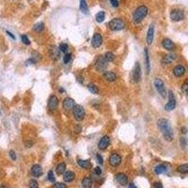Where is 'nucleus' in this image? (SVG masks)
I'll list each match as a JSON object with an SVG mask.
<instances>
[{
	"mask_svg": "<svg viewBox=\"0 0 188 188\" xmlns=\"http://www.w3.org/2000/svg\"><path fill=\"white\" fill-rule=\"evenodd\" d=\"M157 126L162 132L163 135H164L165 139L167 141H172L173 139V131L171 128L170 122H169L167 118H160L157 121Z\"/></svg>",
	"mask_w": 188,
	"mask_h": 188,
	"instance_id": "nucleus-1",
	"label": "nucleus"
},
{
	"mask_svg": "<svg viewBox=\"0 0 188 188\" xmlns=\"http://www.w3.org/2000/svg\"><path fill=\"white\" fill-rule=\"evenodd\" d=\"M148 12H149V10L146 6L144 5L139 6V7L135 10L133 14V20L135 24H139L140 22H142L143 19L148 15Z\"/></svg>",
	"mask_w": 188,
	"mask_h": 188,
	"instance_id": "nucleus-2",
	"label": "nucleus"
},
{
	"mask_svg": "<svg viewBox=\"0 0 188 188\" xmlns=\"http://www.w3.org/2000/svg\"><path fill=\"white\" fill-rule=\"evenodd\" d=\"M108 27L113 31H120L125 27V23L120 18H115V19H112L109 22Z\"/></svg>",
	"mask_w": 188,
	"mask_h": 188,
	"instance_id": "nucleus-3",
	"label": "nucleus"
},
{
	"mask_svg": "<svg viewBox=\"0 0 188 188\" xmlns=\"http://www.w3.org/2000/svg\"><path fill=\"white\" fill-rule=\"evenodd\" d=\"M154 87H155V90H157V92L160 94L163 98L167 97V90H166L165 84H164V82H163L162 79L155 78V80H154Z\"/></svg>",
	"mask_w": 188,
	"mask_h": 188,
	"instance_id": "nucleus-4",
	"label": "nucleus"
},
{
	"mask_svg": "<svg viewBox=\"0 0 188 188\" xmlns=\"http://www.w3.org/2000/svg\"><path fill=\"white\" fill-rule=\"evenodd\" d=\"M73 117L77 121H83V118L85 117V110L83 108V106L81 105H75L74 108L73 109Z\"/></svg>",
	"mask_w": 188,
	"mask_h": 188,
	"instance_id": "nucleus-5",
	"label": "nucleus"
},
{
	"mask_svg": "<svg viewBox=\"0 0 188 188\" xmlns=\"http://www.w3.org/2000/svg\"><path fill=\"white\" fill-rule=\"evenodd\" d=\"M170 19L173 22H180L184 19V10L175 9L170 11Z\"/></svg>",
	"mask_w": 188,
	"mask_h": 188,
	"instance_id": "nucleus-6",
	"label": "nucleus"
},
{
	"mask_svg": "<svg viewBox=\"0 0 188 188\" xmlns=\"http://www.w3.org/2000/svg\"><path fill=\"white\" fill-rule=\"evenodd\" d=\"M176 107V99H175L174 94L171 90L168 91V102L165 105V109L167 111H171Z\"/></svg>",
	"mask_w": 188,
	"mask_h": 188,
	"instance_id": "nucleus-7",
	"label": "nucleus"
},
{
	"mask_svg": "<svg viewBox=\"0 0 188 188\" xmlns=\"http://www.w3.org/2000/svg\"><path fill=\"white\" fill-rule=\"evenodd\" d=\"M106 67H107V61L104 59V58L101 56L95 62V69L98 72H105Z\"/></svg>",
	"mask_w": 188,
	"mask_h": 188,
	"instance_id": "nucleus-8",
	"label": "nucleus"
},
{
	"mask_svg": "<svg viewBox=\"0 0 188 188\" xmlns=\"http://www.w3.org/2000/svg\"><path fill=\"white\" fill-rule=\"evenodd\" d=\"M91 44L94 48H98L103 44V37L100 33H95L92 37Z\"/></svg>",
	"mask_w": 188,
	"mask_h": 188,
	"instance_id": "nucleus-9",
	"label": "nucleus"
},
{
	"mask_svg": "<svg viewBox=\"0 0 188 188\" xmlns=\"http://www.w3.org/2000/svg\"><path fill=\"white\" fill-rule=\"evenodd\" d=\"M121 163V157L118 153H112L109 157V164L112 167H118Z\"/></svg>",
	"mask_w": 188,
	"mask_h": 188,
	"instance_id": "nucleus-10",
	"label": "nucleus"
},
{
	"mask_svg": "<svg viewBox=\"0 0 188 188\" xmlns=\"http://www.w3.org/2000/svg\"><path fill=\"white\" fill-rule=\"evenodd\" d=\"M133 79L135 82H139L141 79V68L139 62H136L135 69L133 71Z\"/></svg>",
	"mask_w": 188,
	"mask_h": 188,
	"instance_id": "nucleus-11",
	"label": "nucleus"
},
{
	"mask_svg": "<svg viewBox=\"0 0 188 188\" xmlns=\"http://www.w3.org/2000/svg\"><path fill=\"white\" fill-rule=\"evenodd\" d=\"M58 106V99L56 96L52 95L50 96L48 100V108L50 110H56Z\"/></svg>",
	"mask_w": 188,
	"mask_h": 188,
	"instance_id": "nucleus-12",
	"label": "nucleus"
},
{
	"mask_svg": "<svg viewBox=\"0 0 188 188\" xmlns=\"http://www.w3.org/2000/svg\"><path fill=\"white\" fill-rule=\"evenodd\" d=\"M109 143H110V138H109V136L108 135H104L103 136L101 139H100L99 143H98V148L100 150H104L106 148L108 147L109 145Z\"/></svg>",
	"mask_w": 188,
	"mask_h": 188,
	"instance_id": "nucleus-13",
	"label": "nucleus"
},
{
	"mask_svg": "<svg viewBox=\"0 0 188 188\" xmlns=\"http://www.w3.org/2000/svg\"><path fill=\"white\" fill-rule=\"evenodd\" d=\"M75 105L76 104H75L73 99H72L70 97H66L63 100V107L65 110H73Z\"/></svg>",
	"mask_w": 188,
	"mask_h": 188,
	"instance_id": "nucleus-14",
	"label": "nucleus"
},
{
	"mask_svg": "<svg viewBox=\"0 0 188 188\" xmlns=\"http://www.w3.org/2000/svg\"><path fill=\"white\" fill-rule=\"evenodd\" d=\"M162 46L164 47V49L167 50V51H173L175 49L174 42L170 39H167V38H165V39L162 41Z\"/></svg>",
	"mask_w": 188,
	"mask_h": 188,
	"instance_id": "nucleus-15",
	"label": "nucleus"
},
{
	"mask_svg": "<svg viewBox=\"0 0 188 188\" xmlns=\"http://www.w3.org/2000/svg\"><path fill=\"white\" fill-rule=\"evenodd\" d=\"M116 181H118L121 185H125L128 184V177L126 174L122 172H120L116 175Z\"/></svg>",
	"mask_w": 188,
	"mask_h": 188,
	"instance_id": "nucleus-16",
	"label": "nucleus"
},
{
	"mask_svg": "<svg viewBox=\"0 0 188 188\" xmlns=\"http://www.w3.org/2000/svg\"><path fill=\"white\" fill-rule=\"evenodd\" d=\"M153 38H154V26L153 24H150L148 29V33H147V43L149 45H150L153 41Z\"/></svg>",
	"mask_w": 188,
	"mask_h": 188,
	"instance_id": "nucleus-17",
	"label": "nucleus"
},
{
	"mask_svg": "<svg viewBox=\"0 0 188 188\" xmlns=\"http://www.w3.org/2000/svg\"><path fill=\"white\" fill-rule=\"evenodd\" d=\"M172 73L176 77H181L185 73V68L181 65H177L173 68Z\"/></svg>",
	"mask_w": 188,
	"mask_h": 188,
	"instance_id": "nucleus-18",
	"label": "nucleus"
},
{
	"mask_svg": "<svg viewBox=\"0 0 188 188\" xmlns=\"http://www.w3.org/2000/svg\"><path fill=\"white\" fill-rule=\"evenodd\" d=\"M31 173L34 177L39 178L40 176L42 175V168L40 165H34L31 167Z\"/></svg>",
	"mask_w": 188,
	"mask_h": 188,
	"instance_id": "nucleus-19",
	"label": "nucleus"
},
{
	"mask_svg": "<svg viewBox=\"0 0 188 188\" xmlns=\"http://www.w3.org/2000/svg\"><path fill=\"white\" fill-rule=\"evenodd\" d=\"M49 53H50V56H51V58H52L53 59L56 60V59H58V58H59L60 51H59V49H58V48H56V46H52L51 49H50Z\"/></svg>",
	"mask_w": 188,
	"mask_h": 188,
	"instance_id": "nucleus-20",
	"label": "nucleus"
},
{
	"mask_svg": "<svg viewBox=\"0 0 188 188\" xmlns=\"http://www.w3.org/2000/svg\"><path fill=\"white\" fill-rule=\"evenodd\" d=\"M175 59H176V55L174 54H169V55H167L165 56L164 58H163L162 59V63L163 64H170L171 62H173Z\"/></svg>",
	"mask_w": 188,
	"mask_h": 188,
	"instance_id": "nucleus-21",
	"label": "nucleus"
},
{
	"mask_svg": "<svg viewBox=\"0 0 188 188\" xmlns=\"http://www.w3.org/2000/svg\"><path fill=\"white\" fill-rule=\"evenodd\" d=\"M104 78L108 81V82H114L117 79V75L113 72H104Z\"/></svg>",
	"mask_w": 188,
	"mask_h": 188,
	"instance_id": "nucleus-22",
	"label": "nucleus"
},
{
	"mask_svg": "<svg viewBox=\"0 0 188 188\" xmlns=\"http://www.w3.org/2000/svg\"><path fill=\"white\" fill-rule=\"evenodd\" d=\"M167 170H168V169H167V166L164 165V164L158 165L157 167H156L154 168V172H155L156 174H158V175H160V174H164V173L167 172Z\"/></svg>",
	"mask_w": 188,
	"mask_h": 188,
	"instance_id": "nucleus-23",
	"label": "nucleus"
},
{
	"mask_svg": "<svg viewBox=\"0 0 188 188\" xmlns=\"http://www.w3.org/2000/svg\"><path fill=\"white\" fill-rule=\"evenodd\" d=\"M75 178V174L73 171H66L63 175V180L67 183H70V181H73Z\"/></svg>",
	"mask_w": 188,
	"mask_h": 188,
	"instance_id": "nucleus-24",
	"label": "nucleus"
},
{
	"mask_svg": "<svg viewBox=\"0 0 188 188\" xmlns=\"http://www.w3.org/2000/svg\"><path fill=\"white\" fill-rule=\"evenodd\" d=\"M66 171V164L65 163H60V164H58V166H56V172L58 175H62L63 173H65Z\"/></svg>",
	"mask_w": 188,
	"mask_h": 188,
	"instance_id": "nucleus-25",
	"label": "nucleus"
},
{
	"mask_svg": "<svg viewBox=\"0 0 188 188\" xmlns=\"http://www.w3.org/2000/svg\"><path fill=\"white\" fill-rule=\"evenodd\" d=\"M82 187L83 188H91L92 187V180L89 177H85L82 180Z\"/></svg>",
	"mask_w": 188,
	"mask_h": 188,
	"instance_id": "nucleus-26",
	"label": "nucleus"
},
{
	"mask_svg": "<svg viewBox=\"0 0 188 188\" xmlns=\"http://www.w3.org/2000/svg\"><path fill=\"white\" fill-rule=\"evenodd\" d=\"M80 10L83 13H89V7H87V0H80Z\"/></svg>",
	"mask_w": 188,
	"mask_h": 188,
	"instance_id": "nucleus-27",
	"label": "nucleus"
},
{
	"mask_svg": "<svg viewBox=\"0 0 188 188\" xmlns=\"http://www.w3.org/2000/svg\"><path fill=\"white\" fill-rule=\"evenodd\" d=\"M77 163H78V165L82 167V168H85V169H89L90 168L91 165H90V163L87 161V160H77Z\"/></svg>",
	"mask_w": 188,
	"mask_h": 188,
	"instance_id": "nucleus-28",
	"label": "nucleus"
},
{
	"mask_svg": "<svg viewBox=\"0 0 188 188\" xmlns=\"http://www.w3.org/2000/svg\"><path fill=\"white\" fill-rule=\"evenodd\" d=\"M145 64H146V68H147V73L149 74L150 72V56H149V51L148 49L145 48Z\"/></svg>",
	"mask_w": 188,
	"mask_h": 188,
	"instance_id": "nucleus-29",
	"label": "nucleus"
},
{
	"mask_svg": "<svg viewBox=\"0 0 188 188\" xmlns=\"http://www.w3.org/2000/svg\"><path fill=\"white\" fill-rule=\"evenodd\" d=\"M95 19H96V21L98 23H102L104 22V20L105 19V13H104V11L101 10V11H99L98 13L96 14L95 16Z\"/></svg>",
	"mask_w": 188,
	"mask_h": 188,
	"instance_id": "nucleus-30",
	"label": "nucleus"
},
{
	"mask_svg": "<svg viewBox=\"0 0 188 188\" xmlns=\"http://www.w3.org/2000/svg\"><path fill=\"white\" fill-rule=\"evenodd\" d=\"M87 90H89L92 94H98L99 93V89L95 84H89L87 85Z\"/></svg>",
	"mask_w": 188,
	"mask_h": 188,
	"instance_id": "nucleus-31",
	"label": "nucleus"
},
{
	"mask_svg": "<svg viewBox=\"0 0 188 188\" xmlns=\"http://www.w3.org/2000/svg\"><path fill=\"white\" fill-rule=\"evenodd\" d=\"M178 172L181 173V174H186L188 173V164H184V165H181L178 167L177 168Z\"/></svg>",
	"mask_w": 188,
	"mask_h": 188,
	"instance_id": "nucleus-32",
	"label": "nucleus"
},
{
	"mask_svg": "<svg viewBox=\"0 0 188 188\" xmlns=\"http://www.w3.org/2000/svg\"><path fill=\"white\" fill-rule=\"evenodd\" d=\"M104 59L107 61V62H112L113 60H114V58H115V55L113 54L112 52H106L105 54H104Z\"/></svg>",
	"mask_w": 188,
	"mask_h": 188,
	"instance_id": "nucleus-33",
	"label": "nucleus"
},
{
	"mask_svg": "<svg viewBox=\"0 0 188 188\" xmlns=\"http://www.w3.org/2000/svg\"><path fill=\"white\" fill-rule=\"evenodd\" d=\"M43 28H44V24L41 23V22L36 24L35 26H34V27H33L34 31H36V32H38V33L41 32V31L43 30Z\"/></svg>",
	"mask_w": 188,
	"mask_h": 188,
	"instance_id": "nucleus-34",
	"label": "nucleus"
},
{
	"mask_svg": "<svg viewBox=\"0 0 188 188\" xmlns=\"http://www.w3.org/2000/svg\"><path fill=\"white\" fill-rule=\"evenodd\" d=\"M58 49H59V51L62 52V53H67L69 46H68V44H66V43H60Z\"/></svg>",
	"mask_w": 188,
	"mask_h": 188,
	"instance_id": "nucleus-35",
	"label": "nucleus"
},
{
	"mask_svg": "<svg viewBox=\"0 0 188 188\" xmlns=\"http://www.w3.org/2000/svg\"><path fill=\"white\" fill-rule=\"evenodd\" d=\"M29 187L30 188H38L39 187V183H38V181L34 179L30 180L29 181Z\"/></svg>",
	"mask_w": 188,
	"mask_h": 188,
	"instance_id": "nucleus-36",
	"label": "nucleus"
},
{
	"mask_svg": "<svg viewBox=\"0 0 188 188\" xmlns=\"http://www.w3.org/2000/svg\"><path fill=\"white\" fill-rule=\"evenodd\" d=\"M181 90L184 94L188 95V82H184L183 85H181Z\"/></svg>",
	"mask_w": 188,
	"mask_h": 188,
	"instance_id": "nucleus-37",
	"label": "nucleus"
},
{
	"mask_svg": "<svg viewBox=\"0 0 188 188\" xmlns=\"http://www.w3.org/2000/svg\"><path fill=\"white\" fill-rule=\"evenodd\" d=\"M21 39H22L23 43H24V44H27V45H29L30 44V41H29V39L27 38V35H22Z\"/></svg>",
	"mask_w": 188,
	"mask_h": 188,
	"instance_id": "nucleus-38",
	"label": "nucleus"
},
{
	"mask_svg": "<svg viewBox=\"0 0 188 188\" xmlns=\"http://www.w3.org/2000/svg\"><path fill=\"white\" fill-rule=\"evenodd\" d=\"M180 143H181V147L184 149L187 146V139L185 138V137H181Z\"/></svg>",
	"mask_w": 188,
	"mask_h": 188,
	"instance_id": "nucleus-39",
	"label": "nucleus"
},
{
	"mask_svg": "<svg viewBox=\"0 0 188 188\" xmlns=\"http://www.w3.org/2000/svg\"><path fill=\"white\" fill-rule=\"evenodd\" d=\"M71 58H72V55L71 54H66L63 56V62H64L65 64H67V63H69V62H70Z\"/></svg>",
	"mask_w": 188,
	"mask_h": 188,
	"instance_id": "nucleus-40",
	"label": "nucleus"
},
{
	"mask_svg": "<svg viewBox=\"0 0 188 188\" xmlns=\"http://www.w3.org/2000/svg\"><path fill=\"white\" fill-rule=\"evenodd\" d=\"M53 188H67L65 184H62V183H56L53 186Z\"/></svg>",
	"mask_w": 188,
	"mask_h": 188,
	"instance_id": "nucleus-41",
	"label": "nucleus"
},
{
	"mask_svg": "<svg viewBox=\"0 0 188 188\" xmlns=\"http://www.w3.org/2000/svg\"><path fill=\"white\" fill-rule=\"evenodd\" d=\"M48 180L50 181H52V183H54L55 181V175H54V173H53V171H49L48 172Z\"/></svg>",
	"mask_w": 188,
	"mask_h": 188,
	"instance_id": "nucleus-42",
	"label": "nucleus"
},
{
	"mask_svg": "<svg viewBox=\"0 0 188 188\" xmlns=\"http://www.w3.org/2000/svg\"><path fill=\"white\" fill-rule=\"evenodd\" d=\"M10 158L13 160V161H15L16 159H17V157H16V153H15V152L14 150H10Z\"/></svg>",
	"mask_w": 188,
	"mask_h": 188,
	"instance_id": "nucleus-43",
	"label": "nucleus"
},
{
	"mask_svg": "<svg viewBox=\"0 0 188 188\" xmlns=\"http://www.w3.org/2000/svg\"><path fill=\"white\" fill-rule=\"evenodd\" d=\"M153 187L154 188H164L163 187V184L160 183V181H155V183L153 184Z\"/></svg>",
	"mask_w": 188,
	"mask_h": 188,
	"instance_id": "nucleus-44",
	"label": "nucleus"
},
{
	"mask_svg": "<svg viewBox=\"0 0 188 188\" xmlns=\"http://www.w3.org/2000/svg\"><path fill=\"white\" fill-rule=\"evenodd\" d=\"M110 3H111V5L113 6V7L117 8L118 6V0H110Z\"/></svg>",
	"mask_w": 188,
	"mask_h": 188,
	"instance_id": "nucleus-45",
	"label": "nucleus"
},
{
	"mask_svg": "<svg viewBox=\"0 0 188 188\" xmlns=\"http://www.w3.org/2000/svg\"><path fill=\"white\" fill-rule=\"evenodd\" d=\"M94 171H95V173L97 175H101L102 174V168L100 167H95V169H94Z\"/></svg>",
	"mask_w": 188,
	"mask_h": 188,
	"instance_id": "nucleus-46",
	"label": "nucleus"
},
{
	"mask_svg": "<svg viewBox=\"0 0 188 188\" xmlns=\"http://www.w3.org/2000/svg\"><path fill=\"white\" fill-rule=\"evenodd\" d=\"M97 160H98V163H100V164H103L104 163V160H103V157L100 154H97Z\"/></svg>",
	"mask_w": 188,
	"mask_h": 188,
	"instance_id": "nucleus-47",
	"label": "nucleus"
},
{
	"mask_svg": "<svg viewBox=\"0 0 188 188\" xmlns=\"http://www.w3.org/2000/svg\"><path fill=\"white\" fill-rule=\"evenodd\" d=\"M181 134H184V135H185V134H187V128L186 127H181Z\"/></svg>",
	"mask_w": 188,
	"mask_h": 188,
	"instance_id": "nucleus-48",
	"label": "nucleus"
},
{
	"mask_svg": "<svg viewBox=\"0 0 188 188\" xmlns=\"http://www.w3.org/2000/svg\"><path fill=\"white\" fill-rule=\"evenodd\" d=\"M129 188H137V187H136L134 184H129Z\"/></svg>",
	"mask_w": 188,
	"mask_h": 188,
	"instance_id": "nucleus-49",
	"label": "nucleus"
},
{
	"mask_svg": "<svg viewBox=\"0 0 188 188\" xmlns=\"http://www.w3.org/2000/svg\"><path fill=\"white\" fill-rule=\"evenodd\" d=\"M7 34H9V36H10V37L12 38V39H15V37H14L13 35H12V34H11L10 32H9V31H7Z\"/></svg>",
	"mask_w": 188,
	"mask_h": 188,
	"instance_id": "nucleus-50",
	"label": "nucleus"
},
{
	"mask_svg": "<svg viewBox=\"0 0 188 188\" xmlns=\"http://www.w3.org/2000/svg\"><path fill=\"white\" fill-rule=\"evenodd\" d=\"M0 188H8L6 185H0Z\"/></svg>",
	"mask_w": 188,
	"mask_h": 188,
	"instance_id": "nucleus-51",
	"label": "nucleus"
},
{
	"mask_svg": "<svg viewBox=\"0 0 188 188\" xmlns=\"http://www.w3.org/2000/svg\"><path fill=\"white\" fill-rule=\"evenodd\" d=\"M59 91H60V92H63L64 90H63V89H59Z\"/></svg>",
	"mask_w": 188,
	"mask_h": 188,
	"instance_id": "nucleus-52",
	"label": "nucleus"
},
{
	"mask_svg": "<svg viewBox=\"0 0 188 188\" xmlns=\"http://www.w3.org/2000/svg\"><path fill=\"white\" fill-rule=\"evenodd\" d=\"M28 1H29V2H30V1H32V0H28Z\"/></svg>",
	"mask_w": 188,
	"mask_h": 188,
	"instance_id": "nucleus-53",
	"label": "nucleus"
}]
</instances>
